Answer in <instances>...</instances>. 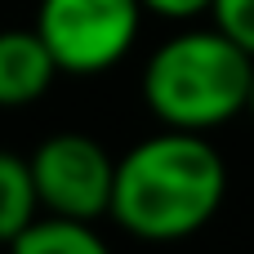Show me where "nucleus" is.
I'll use <instances>...</instances> for the list:
<instances>
[{
  "label": "nucleus",
  "instance_id": "4",
  "mask_svg": "<svg viewBox=\"0 0 254 254\" xmlns=\"http://www.w3.org/2000/svg\"><path fill=\"white\" fill-rule=\"evenodd\" d=\"M27 161H31V179H36V196L45 214L94 223L112 210L116 161L98 138L63 129V134L40 138V147Z\"/></svg>",
  "mask_w": 254,
  "mask_h": 254
},
{
  "label": "nucleus",
  "instance_id": "6",
  "mask_svg": "<svg viewBox=\"0 0 254 254\" xmlns=\"http://www.w3.org/2000/svg\"><path fill=\"white\" fill-rule=\"evenodd\" d=\"M9 254H112V246L94 232V223L85 219H63V214H45L36 219L27 232H18L9 241Z\"/></svg>",
  "mask_w": 254,
  "mask_h": 254
},
{
  "label": "nucleus",
  "instance_id": "5",
  "mask_svg": "<svg viewBox=\"0 0 254 254\" xmlns=\"http://www.w3.org/2000/svg\"><path fill=\"white\" fill-rule=\"evenodd\" d=\"M58 63L36 27L0 31V107H27L49 94Z\"/></svg>",
  "mask_w": 254,
  "mask_h": 254
},
{
  "label": "nucleus",
  "instance_id": "7",
  "mask_svg": "<svg viewBox=\"0 0 254 254\" xmlns=\"http://www.w3.org/2000/svg\"><path fill=\"white\" fill-rule=\"evenodd\" d=\"M36 219H40V196H36L31 161L0 147V246H9Z\"/></svg>",
  "mask_w": 254,
  "mask_h": 254
},
{
  "label": "nucleus",
  "instance_id": "1",
  "mask_svg": "<svg viewBox=\"0 0 254 254\" xmlns=\"http://www.w3.org/2000/svg\"><path fill=\"white\" fill-rule=\"evenodd\" d=\"M228 196V165L205 134L161 129L116 156L112 219L138 241H183L201 232Z\"/></svg>",
  "mask_w": 254,
  "mask_h": 254
},
{
  "label": "nucleus",
  "instance_id": "8",
  "mask_svg": "<svg viewBox=\"0 0 254 254\" xmlns=\"http://www.w3.org/2000/svg\"><path fill=\"white\" fill-rule=\"evenodd\" d=\"M214 27H223L237 45L254 54V0H214Z\"/></svg>",
  "mask_w": 254,
  "mask_h": 254
},
{
  "label": "nucleus",
  "instance_id": "10",
  "mask_svg": "<svg viewBox=\"0 0 254 254\" xmlns=\"http://www.w3.org/2000/svg\"><path fill=\"white\" fill-rule=\"evenodd\" d=\"M246 116L254 121V76H250V103H246Z\"/></svg>",
  "mask_w": 254,
  "mask_h": 254
},
{
  "label": "nucleus",
  "instance_id": "2",
  "mask_svg": "<svg viewBox=\"0 0 254 254\" xmlns=\"http://www.w3.org/2000/svg\"><path fill=\"white\" fill-rule=\"evenodd\" d=\"M254 54L223 27H183L143 67V98L170 129L210 134L237 121L250 103Z\"/></svg>",
  "mask_w": 254,
  "mask_h": 254
},
{
  "label": "nucleus",
  "instance_id": "9",
  "mask_svg": "<svg viewBox=\"0 0 254 254\" xmlns=\"http://www.w3.org/2000/svg\"><path fill=\"white\" fill-rule=\"evenodd\" d=\"M143 9L156 18H170V22H192V18L210 13L214 0H143Z\"/></svg>",
  "mask_w": 254,
  "mask_h": 254
},
{
  "label": "nucleus",
  "instance_id": "3",
  "mask_svg": "<svg viewBox=\"0 0 254 254\" xmlns=\"http://www.w3.org/2000/svg\"><path fill=\"white\" fill-rule=\"evenodd\" d=\"M143 13V0H40L36 31L58 71L98 76L134 49Z\"/></svg>",
  "mask_w": 254,
  "mask_h": 254
}]
</instances>
